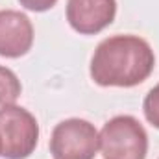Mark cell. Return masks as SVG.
Listing matches in <instances>:
<instances>
[{
	"label": "cell",
	"instance_id": "cell-1",
	"mask_svg": "<svg viewBox=\"0 0 159 159\" xmlns=\"http://www.w3.org/2000/svg\"><path fill=\"white\" fill-rule=\"evenodd\" d=\"M156 54L139 35H111L91 57V78L100 87H135L154 70Z\"/></svg>",
	"mask_w": 159,
	"mask_h": 159
},
{
	"label": "cell",
	"instance_id": "cell-2",
	"mask_svg": "<svg viewBox=\"0 0 159 159\" xmlns=\"http://www.w3.org/2000/svg\"><path fill=\"white\" fill-rule=\"evenodd\" d=\"M100 135V152L106 159H146L148 133L131 115H117L107 120Z\"/></svg>",
	"mask_w": 159,
	"mask_h": 159
},
{
	"label": "cell",
	"instance_id": "cell-3",
	"mask_svg": "<svg viewBox=\"0 0 159 159\" xmlns=\"http://www.w3.org/2000/svg\"><path fill=\"white\" fill-rule=\"evenodd\" d=\"M39 124L35 117L15 104L2 106L0 109V143L2 157L26 159L37 146Z\"/></svg>",
	"mask_w": 159,
	"mask_h": 159
},
{
	"label": "cell",
	"instance_id": "cell-4",
	"mask_svg": "<svg viewBox=\"0 0 159 159\" xmlns=\"http://www.w3.org/2000/svg\"><path fill=\"white\" fill-rule=\"evenodd\" d=\"M100 150V135L85 119L61 120L50 137V154L54 159H94Z\"/></svg>",
	"mask_w": 159,
	"mask_h": 159
},
{
	"label": "cell",
	"instance_id": "cell-5",
	"mask_svg": "<svg viewBox=\"0 0 159 159\" xmlns=\"http://www.w3.org/2000/svg\"><path fill=\"white\" fill-rule=\"evenodd\" d=\"M117 15V0H67V20L74 32L94 35L106 30Z\"/></svg>",
	"mask_w": 159,
	"mask_h": 159
},
{
	"label": "cell",
	"instance_id": "cell-6",
	"mask_svg": "<svg viewBox=\"0 0 159 159\" xmlns=\"http://www.w3.org/2000/svg\"><path fill=\"white\" fill-rule=\"evenodd\" d=\"M34 24L28 15L17 9H0V56L22 57L32 50Z\"/></svg>",
	"mask_w": 159,
	"mask_h": 159
},
{
	"label": "cell",
	"instance_id": "cell-7",
	"mask_svg": "<svg viewBox=\"0 0 159 159\" xmlns=\"http://www.w3.org/2000/svg\"><path fill=\"white\" fill-rule=\"evenodd\" d=\"M20 93H22V85L17 74L11 69L0 65V106L15 104Z\"/></svg>",
	"mask_w": 159,
	"mask_h": 159
},
{
	"label": "cell",
	"instance_id": "cell-8",
	"mask_svg": "<svg viewBox=\"0 0 159 159\" xmlns=\"http://www.w3.org/2000/svg\"><path fill=\"white\" fill-rule=\"evenodd\" d=\"M143 111H144V117L146 120L159 129V83L148 91V94L144 96V102H143Z\"/></svg>",
	"mask_w": 159,
	"mask_h": 159
},
{
	"label": "cell",
	"instance_id": "cell-9",
	"mask_svg": "<svg viewBox=\"0 0 159 159\" xmlns=\"http://www.w3.org/2000/svg\"><path fill=\"white\" fill-rule=\"evenodd\" d=\"M22 7L30 9V11H37V13H43V11H48L50 7H54L57 4V0H19Z\"/></svg>",
	"mask_w": 159,
	"mask_h": 159
},
{
	"label": "cell",
	"instance_id": "cell-10",
	"mask_svg": "<svg viewBox=\"0 0 159 159\" xmlns=\"http://www.w3.org/2000/svg\"><path fill=\"white\" fill-rule=\"evenodd\" d=\"M0 156H2V143H0Z\"/></svg>",
	"mask_w": 159,
	"mask_h": 159
}]
</instances>
